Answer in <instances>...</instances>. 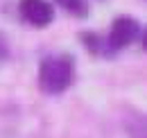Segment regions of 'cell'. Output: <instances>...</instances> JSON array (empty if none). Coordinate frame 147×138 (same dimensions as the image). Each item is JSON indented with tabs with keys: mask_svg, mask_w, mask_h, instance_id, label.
Wrapping results in <instances>:
<instances>
[{
	"mask_svg": "<svg viewBox=\"0 0 147 138\" xmlns=\"http://www.w3.org/2000/svg\"><path fill=\"white\" fill-rule=\"evenodd\" d=\"M125 127L131 138H147V113L129 109L125 116Z\"/></svg>",
	"mask_w": 147,
	"mask_h": 138,
	"instance_id": "cell-4",
	"label": "cell"
},
{
	"mask_svg": "<svg viewBox=\"0 0 147 138\" xmlns=\"http://www.w3.org/2000/svg\"><path fill=\"white\" fill-rule=\"evenodd\" d=\"M55 2L75 18H86L88 16V2L86 0H55Z\"/></svg>",
	"mask_w": 147,
	"mask_h": 138,
	"instance_id": "cell-6",
	"label": "cell"
},
{
	"mask_svg": "<svg viewBox=\"0 0 147 138\" xmlns=\"http://www.w3.org/2000/svg\"><path fill=\"white\" fill-rule=\"evenodd\" d=\"M143 48L147 50V30H145V34H143Z\"/></svg>",
	"mask_w": 147,
	"mask_h": 138,
	"instance_id": "cell-7",
	"label": "cell"
},
{
	"mask_svg": "<svg viewBox=\"0 0 147 138\" xmlns=\"http://www.w3.org/2000/svg\"><path fill=\"white\" fill-rule=\"evenodd\" d=\"M75 59L70 54H50L38 64V88L45 95H59L73 84Z\"/></svg>",
	"mask_w": 147,
	"mask_h": 138,
	"instance_id": "cell-1",
	"label": "cell"
},
{
	"mask_svg": "<svg viewBox=\"0 0 147 138\" xmlns=\"http://www.w3.org/2000/svg\"><path fill=\"white\" fill-rule=\"evenodd\" d=\"M82 43L86 45V50L91 52V54H97V57H102V54H111V45L107 39H102L100 34H95V32H82Z\"/></svg>",
	"mask_w": 147,
	"mask_h": 138,
	"instance_id": "cell-5",
	"label": "cell"
},
{
	"mask_svg": "<svg viewBox=\"0 0 147 138\" xmlns=\"http://www.w3.org/2000/svg\"><path fill=\"white\" fill-rule=\"evenodd\" d=\"M18 14L32 27H48L55 20V7L48 0H18Z\"/></svg>",
	"mask_w": 147,
	"mask_h": 138,
	"instance_id": "cell-3",
	"label": "cell"
},
{
	"mask_svg": "<svg viewBox=\"0 0 147 138\" xmlns=\"http://www.w3.org/2000/svg\"><path fill=\"white\" fill-rule=\"evenodd\" d=\"M140 34V25H138V20L131 16H118L113 23H111V30H109V36H107V41H109L111 50H122V48H127L131 45L136 39Z\"/></svg>",
	"mask_w": 147,
	"mask_h": 138,
	"instance_id": "cell-2",
	"label": "cell"
}]
</instances>
